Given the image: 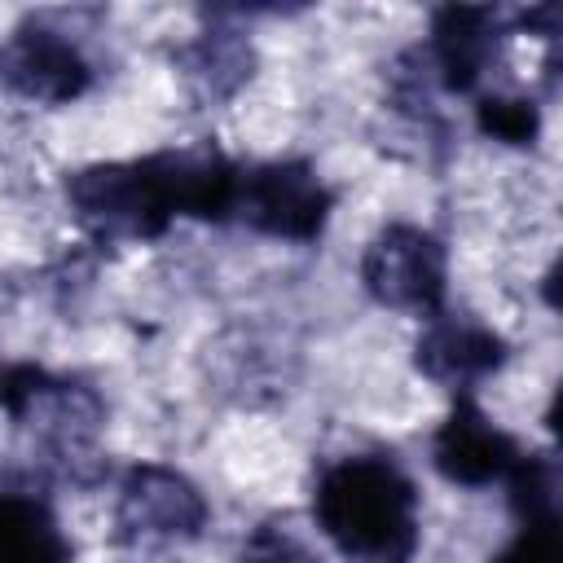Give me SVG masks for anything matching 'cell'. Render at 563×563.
<instances>
[{"label": "cell", "instance_id": "4", "mask_svg": "<svg viewBox=\"0 0 563 563\" xmlns=\"http://www.w3.org/2000/svg\"><path fill=\"white\" fill-rule=\"evenodd\" d=\"M207 519H211V506L185 471L163 462H136L123 471L114 488L110 541L132 559H150V554L198 541Z\"/></svg>", "mask_w": 563, "mask_h": 563}, {"label": "cell", "instance_id": "13", "mask_svg": "<svg viewBox=\"0 0 563 563\" xmlns=\"http://www.w3.org/2000/svg\"><path fill=\"white\" fill-rule=\"evenodd\" d=\"M70 554L75 550L44 493H0V563H70Z\"/></svg>", "mask_w": 563, "mask_h": 563}, {"label": "cell", "instance_id": "6", "mask_svg": "<svg viewBox=\"0 0 563 563\" xmlns=\"http://www.w3.org/2000/svg\"><path fill=\"white\" fill-rule=\"evenodd\" d=\"M361 286L378 308L435 317L449 295V251L422 224H383L361 255Z\"/></svg>", "mask_w": 563, "mask_h": 563}, {"label": "cell", "instance_id": "7", "mask_svg": "<svg viewBox=\"0 0 563 563\" xmlns=\"http://www.w3.org/2000/svg\"><path fill=\"white\" fill-rule=\"evenodd\" d=\"M0 88L31 106H70L92 88V62L66 31L26 18L0 44Z\"/></svg>", "mask_w": 563, "mask_h": 563}, {"label": "cell", "instance_id": "11", "mask_svg": "<svg viewBox=\"0 0 563 563\" xmlns=\"http://www.w3.org/2000/svg\"><path fill=\"white\" fill-rule=\"evenodd\" d=\"M515 537L488 563H563L559 545V471L550 453H523L515 475L506 479Z\"/></svg>", "mask_w": 563, "mask_h": 563}, {"label": "cell", "instance_id": "16", "mask_svg": "<svg viewBox=\"0 0 563 563\" xmlns=\"http://www.w3.org/2000/svg\"><path fill=\"white\" fill-rule=\"evenodd\" d=\"M0 374H4V361H0Z\"/></svg>", "mask_w": 563, "mask_h": 563}, {"label": "cell", "instance_id": "10", "mask_svg": "<svg viewBox=\"0 0 563 563\" xmlns=\"http://www.w3.org/2000/svg\"><path fill=\"white\" fill-rule=\"evenodd\" d=\"M506 356H510V347L493 325H484L466 312H449V308L427 317L422 334L413 343V369L422 378L449 387L453 396H475V387L488 374H497L506 365Z\"/></svg>", "mask_w": 563, "mask_h": 563}, {"label": "cell", "instance_id": "3", "mask_svg": "<svg viewBox=\"0 0 563 563\" xmlns=\"http://www.w3.org/2000/svg\"><path fill=\"white\" fill-rule=\"evenodd\" d=\"M312 519L347 563H413L418 488L391 453H347L317 471Z\"/></svg>", "mask_w": 563, "mask_h": 563}, {"label": "cell", "instance_id": "14", "mask_svg": "<svg viewBox=\"0 0 563 563\" xmlns=\"http://www.w3.org/2000/svg\"><path fill=\"white\" fill-rule=\"evenodd\" d=\"M475 128L488 141H501V145H532L537 132H541V110L528 97L493 92V97L475 101Z\"/></svg>", "mask_w": 563, "mask_h": 563}, {"label": "cell", "instance_id": "9", "mask_svg": "<svg viewBox=\"0 0 563 563\" xmlns=\"http://www.w3.org/2000/svg\"><path fill=\"white\" fill-rule=\"evenodd\" d=\"M519 462H523L519 440L506 435L479 409L475 396H453L444 422L431 435V466L457 488H488V484H506Z\"/></svg>", "mask_w": 563, "mask_h": 563}, {"label": "cell", "instance_id": "15", "mask_svg": "<svg viewBox=\"0 0 563 563\" xmlns=\"http://www.w3.org/2000/svg\"><path fill=\"white\" fill-rule=\"evenodd\" d=\"M238 563H325L290 519H264L246 532Z\"/></svg>", "mask_w": 563, "mask_h": 563}, {"label": "cell", "instance_id": "8", "mask_svg": "<svg viewBox=\"0 0 563 563\" xmlns=\"http://www.w3.org/2000/svg\"><path fill=\"white\" fill-rule=\"evenodd\" d=\"M506 35H515V22L493 4H444L431 13L427 40L418 44V57L435 84V92L466 97L479 88L488 66L497 62Z\"/></svg>", "mask_w": 563, "mask_h": 563}, {"label": "cell", "instance_id": "12", "mask_svg": "<svg viewBox=\"0 0 563 563\" xmlns=\"http://www.w3.org/2000/svg\"><path fill=\"white\" fill-rule=\"evenodd\" d=\"M180 79L194 88L198 101H229L255 70V48L238 26H224L211 18L194 40H185L172 53Z\"/></svg>", "mask_w": 563, "mask_h": 563}, {"label": "cell", "instance_id": "5", "mask_svg": "<svg viewBox=\"0 0 563 563\" xmlns=\"http://www.w3.org/2000/svg\"><path fill=\"white\" fill-rule=\"evenodd\" d=\"M334 211L330 185L317 176L303 158H273V163H242L238 167V194H233V220L246 224L260 238L312 246Z\"/></svg>", "mask_w": 563, "mask_h": 563}, {"label": "cell", "instance_id": "2", "mask_svg": "<svg viewBox=\"0 0 563 563\" xmlns=\"http://www.w3.org/2000/svg\"><path fill=\"white\" fill-rule=\"evenodd\" d=\"M0 409L9 413L18 440L26 479L18 488H97L106 479V400L92 383L66 378L40 365H4L0 374Z\"/></svg>", "mask_w": 563, "mask_h": 563}, {"label": "cell", "instance_id": "1", "mask_svg": "<svg viewBox=\"0 0 563 563\" xmlns=\"http://www.w3.org/2000/svg\"><path fill=\"white\" fill-rule=\"evenodd\" d=\"M238 167L211 141L158 150L123 163H88L66 172L62 194L92 242H154L172 220H233Z\"/></svg>", "mask_w": 563, "mask_h": 563}]
</instances>
